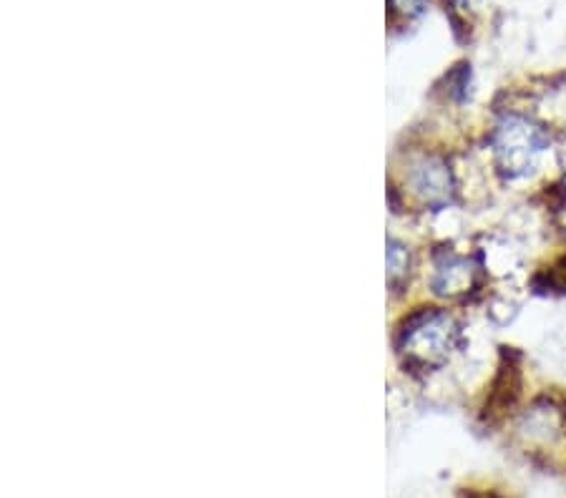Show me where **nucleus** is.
<instances>
[{
	"instance_id": "obj_1",
	"label": "nucleus",
	"mask_w": 566,
	"mask_h": 498,
	"mask_svg": "<svg viewBox=\"0 0 566 498\" xmlns=\"http://www.w3.org/2000/svg\"><path fill=\"white\" fill-rule=\"evenodd\" d=\"M461 325L446 310H421L408 317L398 335V352L413 368H441L461 348Z\"/></svg>"
},
{
	"instance_id": "obj_2",
	"label": "nucleus",
	"mask_w": 566,
	"mask_h": 498,
	"mask_svg": "<svg viewBox=\"0 0 566 498\" xmlns=\"http://www.w3.org/2000/svg\"><path fill=\"white\" fill-rule=\"evenodd\" d=\"M549 144L544 126L522 114H506L491 131L496 169L509 181L532 177L538 169V161L549 151Z\"/></svg>"
},
{
	"instance_id": "obj_3",
	"label": "nucleus",
	"mask_w": 566,
	"mask_h": 498,
	"mask_svg": "<svg viewBox=\"0 0 566 498\" xmlns=\"http://www.w3.org/2000/svg\"><path fill=\"white\" fill-rule=\"evenodd\" d=\"M410 187L428 206L451 204L455 194L453 171L441 157H423L421 161H416L413 171H410Z\"/></svg>"
},
{
	"instance_id": "obj_4",
	"label": "nucleus",
	"mask_w": 566,
	"mask_h": 498,
	"mask_svg": "<svg viewBox=\"0 0 566 498\" xmlns=\"http://www.w3.org/2000/svg\"><path fill=\"white\" fill-rule=\"evenodd\" d=\"M479 272H481V267L476 259L446 252V255L436 259L431 287L436 295L455 300V297L473 293V287L479 285Z\"/></svg>"
},
{
	"instance_id": "obj_5",
	"label": "nucleus",
	"mask_w": 566,
	"mask_h": 498,
	"mask_svg": "<svg viewBox=\"0 0 566 498\" xmlns=\"http://www.w3.org/2000/svg\"><path fill=\"white\" fill-rule=\"evenodd\" d=\"M410 272V255L403 244L388 242V277L390 283H400Z\"/></svg>"
},
{
	"instance_id": "obj_6",
	"label": "nucleus",
	"mask_w": 566,
	"mask_h": 498,
	"mask_svg": "<svg viewBox=\"0 0 566 498\" xmlns=\"http://www.w3.org/2000/svg\"><path fill=\"white\" fill-rule=\"evenodd\" d=\"M428 0H390V8L403 18H418L426 11Z\"/></svg>"
},
{
	"instance_id": "obj_7",
	"label": "nucleus",
	"mask_w": 566,
	"mask_h": 498,
	"mask_svg": "<svg viewBox=\"0 0 566 498\" xmlns=\"http://www.w3.org/2000/svg\"><path fill=\"white\" fill-rule=\"evenodd\" d=\"M546 279H549V287L566 293V257H562L549 272H546Z\"/></svg>"
},
{
	"instance_id": "obj_8",
	"label": "nucleus",
	"mask_w": 566,
	"mask_h": 498,
	"mask_svg": "<svg viewBox=\"0 0 566 498\" xmlns=\"http://www.w3.org/2000/svg\"><path fill=\"white\" fill-rule=\"evenodd\" d=\"M562 220H564V226H566V204L562 206Z\"/></svg>"
}]
</instances>
